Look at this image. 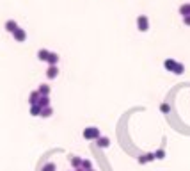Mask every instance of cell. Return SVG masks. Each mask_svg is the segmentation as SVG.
I'll use <instances>...</instances> for the list:
<instances>
[{
    "mask_svg": "<svg viewBox=\"0 0 190 171\" xmlns=\"http://www.w3.org/2000/svg\"><path fill=\"white\" fill-rule=\"evenodd\" d=\"M38 105L43 109V107H50V96H39Z\"/></svg>",
    "mask_w": 190,
    "mask_h": 171,
    "instance_id": "13",
    "label": "cell"
},
{
    "mask_svg": "<svg viewBox=\"0 0 190 171\" xmlns=\"http://www.w3.org/2000/svg\"><path fill=\"white\" fill-rule=\"evenodd\" d=\"M84 171H89V169H92V162L91 160H87V159H82V166H80Z\"/></svg>",
    "mask_w": 190,
    "mask_h": 171,
    "instance_id": "16",
    "label": "cell"
},
{
    "mask_svg": "<svg viewBox=\"0 0 190 171\" xmlns=\"http://www.w3.org/2000/svg\"><path fill=\"white\" fill-rule=\"evenodd\" d=\"M89 171H94V169H89Z\"/></svg>",
    "mask_w": 190,
    "mask_h": 171,
    "instance_id": "25",
    "label": "cell"
},
{
    "mask_svg": "<svg viewBox=\"0 0 190 171\" xmlns=\"http://www.w3.org/2000/svg\"><path fill=\"white\" fill-rule=\"evenodd\" d=\"M176 62H178V61H174V59H165V62H163V68H165L167 72H172L174 66H176Z\"/></svg>",
    "mask_w": 190,
    "mask_h": 171,
    "instance_id": "10",
    "label": "cell"
},
{
    "mask_svg": "<svg viewBox=\"0 0 190 171\" xmlns=\"http://www.w3.org/2000/svg\"><path fill=\"white\" fill-rule=\"evenodd\" d=\"M69 162H71V166H73V168H80L82 166V159L80 157H76V155H71V159H69Z\"/></svg>",
    "mask_w": 190,
    "mask_h": 171,
    "instance_id": "14",
    "label": "cell"
},
{
    "mask_svg": "<svg viewBox=\"0 0 190 171\" xmlns=\"http://www.w3.org/2000/svg\"><path fill=\"white\" fill-rule=\"evenodd\" d=\"M38 91H39V94H41V96H50V91H52V88H50L48 84H39Z\"/></svg>",
    "mask_w": 190,
    "mask_h": 171,
    "instance_id": "6",
    "label": "cell"
},
{
    "mask_svg": "<svg viewBox=\"0 0 190 171\" xmlns=\"http://www.w3.org/2000/svg\"><path fill=\"white\" fill-rule=\"evenodd\" d=\"M163 157H165V152H163V150H157V152H155V159L157 160H162Z\"/></svg>",
    "mask_w": 190,
    "mask_h": 171,
    "instance_id": "20",
    "label": "cell"
},
{
    "mask_svg": "<svg viewBox=\"0 0 190 171\" xmlns=\"http://www.w3.org/2000/svg\"><path fill=\"white\" fill-rule=\"evenodd\" d=\"M84 139H87V141H96V139L100 137V128L96 127H87L84 128Z\"/></svg>",
    "mask_w": 190,
    "mask_h": 171,
    "instance_id": "1",
    "label": "cell"
},
{
    "mask_svg": "<svg viewBox=\"0 0 190 171\" xmlns=\"http://www.w3.org/2000/svg\"><path fill=\"white\" fill-rule=\"evenodd\" d=\"M139 164H146V157H144V155L139 157Z\"/></svg>",
    "mask_w": 190,
    "mask_h": 171,
    "instance_id": "24",
    "label": "cell"
},
{
    "mask_svg": "<svg viewBox=\"0 0 190 171\" xmlns=\"http://www.w3.org/2000/svg\"><path fill=\"white\" fill-rule=\"evenodd\" d=\"M96 146H98V148H109L110 146V139L107 137V136H103V137L100 136V137L96 139Z\"/></svg>",
    "mask_w": 190,
    "mask_h": 171,
    "instance_id": "4",
    "label": "cell"
},
{
    "mask_svg": "<svg viewBox=\"0 0 190 171\" xmlns=\"http://www.w3.org/2000/svg\"><path fill=\"white\" fill-rule=\"evenodd\" d=\"M183 23L190 27V16H183Z\"/></svg>",
    "mask_w": 190,
    "mask_h": 171,
    "instance_id": "23",
    "label": "cell"
},
{
    "mask_svg": "<svg viewBox=\"0 0 190 171\" xmlns=\"http://www.w3.org/2000/svg\"><path fill=\"white\" fill-rule=\"evenodd\" d=\"M160 110H162V112H169V110H171V107H169L167 104H162V105H160Z\"/></svg>",
    "mask_w": 190,
    "mask_h": 171,
    "instance_id": "22",
    "label": "cell"
},
{
    "mask_svg": "<svg viewBox=\"0 0 190 171\" xmlns=\"http://www.w3.org/2000/svg\"><path fill=\"white\" fill-rule=\"evenodd\" d=\"M13 38L16 39L18 43H23V41H25V39H27V32H25V30H23V29H20V27H18L16 30H14V32H13Z\"/></svg>",
    "mask_w": 190,
    "mask_h": 171,
    "instance_id": "3",
    "label": "cell"
},
{
    "mask_svg": "<svg viewBox=\"0 0 190 171\" xmlns=\"http://www.w3.org/2000/svg\"><path fill=\"white\" fill-rule=\"evenodd\" d=\"M30 114H32V116H41V107H39L38 104L30 105Z\"/></svg>",
    "mask_w": 190,
    "mask_h": 171,
    "instance_id": "17",
    "label": "cell"
},
{
    "mask_svg": "<svg viewBox=\"0 0 190 171\" xmlns=\"http://www.w3.org/2000/svg\"><path fill=\"white\" fill-rule=\"evenodd\" d=\"M183 72H185V66L181 64V62H176V66H174L172 73H176V75H181Z\"/></svg>",
    "mask_w": 190,
    "mask_h": 171,
    "instance_id": "18",
    "label": "cell"
},
{
    "mask_svg": "<svg viewBox=\"0 0 190 171\" xmlns=\"http://www.w3.org/2000/svg\"><path fill=\"white\" fill-rule=\"evenodd\" d=\"M48 55H50V52H48V50H46V48H41V50L38 52V59H39V61H44V62H46V59H48Z\"/></svg>",
    "mask_w": 190,
    "mask_h": 171,
    "instance_id": "12",
    "label": "cell"
},
{
    "mask_svg": "<svg viewBox=\"0 0 190 171\" xmlns=\"http://www.w3.org/2000/svg\"><path fill=\"white\" fill-rule=\"evenodd\" d=\"M57 75H59V68L57 66H48V70H46V77L48 78H57Z\"/></svg>",
    "mask_w": 190,
    "mask_h": 171,
    "instance_id": "8",
    "label": "cell"
},
{
    "mask_svg": "<svg viewBox=\"0 0 190 171\" xmlns=\"http://www.w3.org/2000/svg\"><path fill=\"white\" fill-rule=\"evenodd\" d=\"M137 29L141 32H147L149 30V20H147L146 14H141V16L137 18Z\"/></svg>",
    "mask_w": 190,
    "mask_h": 171,
    "instance_id": "2",
    "label": "cell"
},
{
    "mask_svg": "<svg viewBox=\"0 0 190 171\" xmlns=\"http://www.w3.org/2000/svg\"><path fill=\"white\" fill-rule=\"evenodd\" d=\"M55 169H57V166H55L54 162H48V164L43 166V169L41 171H55Z\"/></svg>",
    "mask_w": 190,
    "mask_h": 171,
    "instance_id": "19",
    "label": "cell"
},
{
    "mask_svg": "<svg viewBox=\"0 0 190 171\" xmlns=\"http://www.w3.org/2000/svg\"><path fill=\"white\" fill-rule=\"evenodd\" d=\"M52 114H54L52 105H50V107H43V109H41V118H50Z\"/></svg>",
    "mask_w": 190,
    "mask_h": 171,
    "instance_id": "15",
    "label": "cell"
},
{
    "mask_svg": "<svg viewBox=\"0 0 190 171\" xmlns=\"http://www.w3.org/2000/svg\"><path fill=\"white\" fill-rule=\"evenodd\" d=\"M179 14L181 16H190V4H181L179 6Z\"/></svg>",
    "mask_w": 190,
    "mask_h": 171,
    "instance_id": "11",
    "label": "cell"
},
{
    "mask_svg": "<svg viewBox=\"0 0 190 171\" xmlns=\"http://www.w3.org/2000/svg\"><path fill=\"white\" fill-rule=\"evenodd\" d=\"M16 29H18V23L14 22V20H7V22H6V30H7V32L13 34Z\"/></svg>",
    "mask_w": 190,
    "mask_h": 171,
    "instance_id": "9",
    "label": "cell"
},
{
    "mask_svg": "<svg viewBox=\"0 0 190 171\" xmlns=\"http://www.w3.org/2000/svg\"><path fill=\"white\" fill-rule=\"evenodd\" d=\"M144 157H146V162H153V160H157V159H155V153H144Z\"/></svg>",
    "mask_w": 190,
    "mask_h": 171,
    "instance_id": "21",
    "label": "cell"
},
{
    "mask_svg": "<svg viewBox=\"0 0 190 171\" xmlns=\"http://www.w3.org/2000/svg\"><path fill=\"white\" fill-rule=\"evenodd\" d=\"M39 96H41V94H39L38 89H36V91H32V93L28 94V104H30V105H36L39 102Z\"/></svg>",
    "mask_w": 190,
    "mask_h": 171,
    "instance_id": "7",
    "label": "cell"
},
{
    "mask_svg": "<svg viewBox=\"0 0 190 171\" xmlns=\"http://www.w3.org/2000/svg\"><path fill=\"white\" fill-rule=\"evenodd\" d=\"M59 54H55V52H50L48 59H46V62H48L50 66H57V62H59Z\"/></svg>",
    "mask_w": 190,
    "mask_h": 171,
    "instance_id": "5",
    "label": "cell"
}]
</instances>
